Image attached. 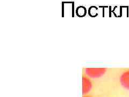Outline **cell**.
<instances>
[{
  "mask_svg": "<svg viewBox=\"0 0 129 97\" xmlns=\"http://www.w3.org/2000/svg\"><path fill=\"white\" fill-rule=\"evenodd\" d=\"M92 84L90 80L87 77L83 78V85H82V92L84 95H86L88 93H89L91 90Z\"/></svg>",
  "mask_w": 129,
  "mask_h": 97,
  "instance_id": "obj_3",
  "label": "cell"
},
{
  "mask_svg": "<svg viewBox=\"0 0 129 97\" xmlns=\"http://www.w3.org/2000/svg\"><path fill=\"white\" fill-rule=\"evenodd\" d=\"M106 71V69L104 68H88L87 69V74L88 76H90V77L98 78L104 75Z\"/></svg>",
  "mask_w": 129,
  "mask_h": 97,
  "instance_id": "obj_1",
  "label": "cell"
},
{
  "mask_svg": "<svg viewBox=\"0 0 129 97\" xmlns=\"http://www.w3.org/2000/svg\"><path fill=\"white\" fill-rule=\"evenodd\" d=\"M83 97H91V96H88V95H84Z\"/></svg>",
  "mask_w": 129,
  "mask_h": 97,
  "instance_id": "obj_4",
  "label": "cell"
},
{
  "mask_svg": "<svg viewBox=\"0 0 129 97\" xmlns=\"http://www.w3.org/2000/svg\"><path fill=\"white\" fill-rule=\"evenodd\" d=\"M120 83L125 89L129 90V70L124 72L120 76Z\"/></svg>",
  "mask_w": 129,
  "mask_h": 97,
  "instance_id": "obj_2",
  "label": "cell"
}]
</instances>
